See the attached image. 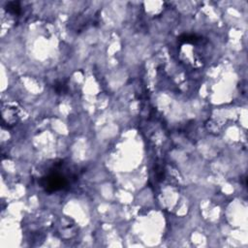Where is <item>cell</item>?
<instances>
[{
    "label": "cell",
    "mask_w": 248,
    "mask_h": 248,
    "mask_svg": "<svg viewBox=\"0 0 248 248\" xmlns=\"http://www.w3.org/2000/svg\"><path fill=\"white\" fill-rule=\"evenodd\" d=\"M62 166V162L55 164L54 170H51L49 172L40 178L39 183L46 192L52 193L63 190L71 184L73 178H76V175L73 172L68 173L65 170L60 171Z\"/></svg>",
    "instance_id": "obj_1"
},
{
    "label": "cell",
    "mask_w": 248,
    "mask_h": 248,
    "mask_svg": "<svg viewBox=\"0 0 248 248\" xmlns=\"http://www.w3.org/2000/svg\"><path fill=\"white\" fill-rule=\"evenodd\" d=\"M19 119V108L15 103H6L2 106V120L7 127L14 126Z\"/></svg>",
    "instance_id": "obj_2"
},
{
    "label": "cell",
    "mask_w": 248,
    "mask_h": 248,
    "mask_svg": "<svg viewBox=\"0 0 248 248\" xmlns=\"http://www.w3.org/2000/svg\"><path fill=\"white\" fill-rule=\"evenodd\" d=\"M6 10L13 15H18L20 13V5L18 2L16 1H12V2H8L6 5Z\"/></svg>",
    "instance_id": "obj_3"
}]
</instances>
